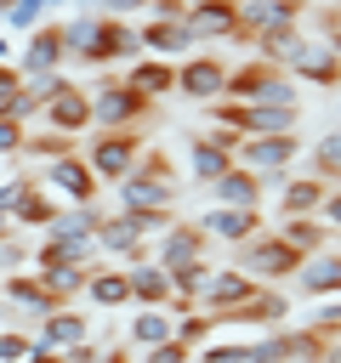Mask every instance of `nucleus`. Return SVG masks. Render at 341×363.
I'll return each instance as SVG.
<instances>
[{
	"label": "nucleus",
	"mask_w": 341,
	"mask_h": 363,
	"mask_svg": "<svg viewBox=\"0 0 341 363\" xmlns=\"http://www.w3.org/2000/svg\"><path fill=\"white\" fill-rule=\"evenodd\" d=\"M239 272H250L256 284H284V278H296L301 272V255L273 233V227H261L250 244H239V261H233Z\"/></svg>",
	"instance_id": "6"
},
{
	"label": "nucleus",
	"mask_w": 341,
	"mask_h": 363,
	"mask_svg": "<svg viewBox=\"0 0 341 363\" xmlns=\"http://www.w3.org/2000/svg\"><path fill=\"white\" fill-rule=\"evenodd\" d=\"M136 34H142V51H148V57H165V62H182V57L199 45L193 28H188V17H182V23H159V17H148Z\"/></svg>",
	"instance_id": "25"
},
{
	"label": "nucleus",
	"mask_w": 341,
	"mask_h": 363,
	"mask_svg": "<svg viewBox=\"0 0 341 363\" xmlns=\"http://www.w3.org/2000/svg\"><path fill=\"white\" fill-rule=\"evenodd\" d=\"M244 363H284V335L278 329H250L244 335Z\"/></svg>",
	"instance_id": "39"
},
{
	"label": "nucleus",
	"mask_w": 341,
	"mask_h": 363,
	"mask_svg": "<svg viewBox=\"0 0 341 363\" xmlns=\"http://www.w3.org/2000/svg\"><path fill=\"white\" fill-rule=\"evenodd\" d=\"M284 74H290V79H307V85H341V57H335L330 40H307V34H301V45H296V57L284 62Z\"/></svg>",
	"instance_id": "17"
},
{
	"label": "nucleus",
	"mask_w": 341,
	"mask_h": 363,
	"mask_svg": "<svg viewBox=\"0 0 341 363\" xmlns=\"http://www.w3.org/2000/svg\"><path fill=\"white\" fill-rule=\"evenodd\" d=\"M63 357H68V363H97V357H102V346H97V340H85V346H74V352H63Z\"/></svg>",
	"instance_id": "52"
},
{
	"label": "nucleus",
	"mask_w": 341,
	"mask_h": 363,
	"mask_svg": "<svg viewBox=\"0 0 341 363\" xmlns=\"http://www.w3.org/2000/svg\"><path fill=\"white\" fill-rule=\"evenodd\" d=\"M125 85L142 91L148 102H159V96L176 91V62H165V57H136V62L125 68Z\"/></svg>",
	"instance_id": "30"
},
{
	"label": "nucleus",
	"mask_w": 341,
	"mask_h": 363,
	"mask_svg": "<svg viewBox=\"0 0 341 363\" xmlns=\"http://www.w3.org/2000/svg\"><path fill=\"white\" fill-rule=\"evenodd\" d=\"M222 323H239V329H284L290 323V295L278 289V284H261L256 295H250V306H239L233 318H222ZM216 323V329H222Z\"/></svg>",
	"instance_id": "19"
},
{
	"label": "nucleus",
	"mask_w": 341,
	"mask_h": 363,
	"mask_svg": "<svg viewBox=\"0 0 341 363\" xmlns=\"http://www.w3.org/2000/svg\"><path fill=\"white\" fill-rule=\"evenodd\" d=\"M28 187H34V170H17V176H6V182H0V216H6V221H11V210L23 204V193H28Z\"/></svg>",
	"instance_id": "42"
},
{
	"label": "nucleus",
	"mask_w": 341,
	"mask_h": 363,
	"mask_svg": "<svg viewBox=\"0 0 341 363\" xmlns=\"http://www.w3.org/2000/svg\"><path fill=\"white\" fill-rule=\"evenodd\" d=\"M142 363H193V346H182V340H165V346L142 352Z\"/></svg>",
	"instance_id": "47"
},
{
	"label": "nucleus",
	"mask_w": 341,
	"mask_h": 363,
	"mask_svg": "<svg viewBox=\"0 0 341 363\" xmlns=\"http://www.w3.org/2000/svg\"><path fill=\"white\" fill-rule=\"evenodd\" d=\"M301 153H307L301 136H244V142L233 147V164H244L250 176H261L267 187H278Z\"/></svg>",
	"instance_id": "4"
},
{
	"label": "nucleus",
	"mask_w": 341,
	"mask_h": 363,
	"mask_svg": "<svg viewBox=\"0 0 341 363\" xmlns=\"http://www.w3.org/2000/svg\"><path fill=\"white\" fill-rule=\"evenodd\" d=\"M261 199H267V182L261 176H250L244 164H233L222 182H210V204H233V210H261Z\"/></svg>",
	"instance_id": "26"
},
{
	"label": "nucleus",
	"mask_w": 341,
	"mask_h": 363,
	"mask_svg": "<svg viewBox=\"0 0 341 363\" xmlns=\"http://www.w3.org/2000/svg\"><path fill=\"white\" fill-rule=\"evenodd\" d=\"M51 363H68V357H51Z\"/></svg>",
	"instance_id": "57"
},
{
	"label": "nucleus",
	"mask_w": 341,
	"mask_h": 363,
	"mask_svg": "<svg viewBox=\"0 0 341 363\" xmlns=\"http://www.w3.org/2000/svg\"><path fill=\"white\" fill-rule=\"evenodd\" d=\"M17 91H23V68H17V62H0V113L11 108Z\"/></svg>",
	"instance_id": "49"
},
{
	"label": "nucleus",
	"mask_w": 341,
	"mask_h": 363,
	"mask_svg": "<svg viewBox=\"0 0 341 363\" xmlns=\"http://www.w3.org/2000/svg\"><path fill=\"white\" fill-rule=\"evenodd\" d=\"M23 136H28V125H17L11 113H0V159H17L23 153Z\"/></svg>",
	"instance_id": "45"
},
{
	"label": "nucleus",
	"mask_w": 341,
	"mask_h": 363,
	"mask_svg": "<svg viewBox=\"0 0 341 363\" xmlns=\"http://www.w3.org/2000/svg\"><path fill=\"white\" fill-rule=\"evenodd\" d=\"M205 250H210V238L199 233V221H170L159 238H148V255L170 272V267H182V261H205Z\"/></svg>",
	"instance_id": "14"
},
{
	"label": "nucleus",
	"mask_w": 341,
	"mask_h": 363,
	"mask_svg": "<svg viewBox=\"0 0 341 363\" xmlns=\"http://www.w3.org/2000/svg\"><path fill=\"white\" fill-rule=\"evenodd\" d=\"M91 40H97V11L63 23V57H68V62H91Z\"/></svg>",
	"instance_id": "37"
},
{
	"label": "nucleus",
	"mask_w": 341,
	"mask_h": 363,
	"mask_svg": "<svg viewBox=\"0 0 341 363\" xmlns=\"http://www.w3.org/2000/svg\"><path fill=\"white\" fill-rule=\"evenodd\" d=\"M28 261H34V250L23 244V233H6V238H0V278H6V272H23Z\"/></svg>",
	"instance_id": "41"
},
{
	"label": "nucleus",
	"mask_w": 341,
	"mask_h": 363,
	"mask_svg": "<svg viewBox=\"0 0 341 363\" xmlns=\"http://www.w3.org/2000/svg\"><path fill=\"white\" fill-rule=\"evenodd\" d=\"M40 108H45V102H40V91H34L28 79H23V91L11 96V108H6V113H11L17 125H34V119H40Z\"/></svg>",
	"instance_id": "43"
},
{
	"label": "nucleus",
	"mask_w": 341,
	"mask_h": 363,
	"mask_svg": "<svg viewBox=\"0 0 341 363\" xmlns=\"http://www.w3.org/2000/svg\"><path fill=\"white\" fill-rule=\"evenodd\" d=\"M261 28H301V0H239V40L250 45Z\"/></svg>",
	"instance_id": "18"
},
{
	"label": "nucleus",
	"mask_w": 341,
	"mask_h": 363,
	"mask_svg": "<svg viewBox=\"0 0 341 363\" xmlns=\"http://www.w3.org/2000/svg\"><path fill=\"white\" fill-rule=\"evenodd\" d=\"M0 301H6V306L17 312V323H28V329L63 306V301H57V295H51V289L34 278V267H23V272H6V278H0Z\"/></svg>",
	"instance_id": "9"
},
{
	"label": "nucleus",
	"mask_w": 341,
	"mask_h": 363,
	"mask_svg": "<svg viewBox=\"0 0 341 363\" xmlns=\"http://www.w3.org/2000/svg\"><path fill=\"white\" fill-rule=\"evenodd\" d=\"M136 57H142V34L131 28V17H97L91 68H108V62H136Z\"/></svg>",
	"instance_id": "12"
},
{
	"label": "nucleus",
	"mask_w": 341,
	"mask_h": 363,
	"mask_svg": "<svg viewBox=\"0 0 341 363\" xmlns=\"http://www.w3.org/2000/svg\"><path fill=\"white\" fill-rule=\"evenodd\" d=\"M74 147H80V136H63V130L40 125V130H28V136H23V153H17V159L40 170V164H51V159H63V153H74Z\"/></svg>",
	"instance_id": "32"
},
{
	"label": "nucleus",
	"mask_w": 341,
	"mask_h": 363,
	"mask_svg": "<svg viewBox=\"0 0 341 363\" xmlns=\"http://www.w3.org/2000/svg\"><path fill=\"white\" fill-rule=\"evenodd\" d=\"M239 142H244V130H227V125H210V130L188 136V176H193L199 187L222 182V176L233 170V147H239Z\"/></svg>",
	"instance_id": "7"
},
{
	"label": "nucleus",
	"mask_w": 341,
	"mask_h": 363,
	"mask_svg": "<svg viewBox=\"0 0 341 363\" xmlns=\"http://www.w3.org/2000/svg\"><path fill=\"white\" fill-rule=\"evenodd\" d=\"M40 125H51V130H63V136H85V130H91V91H85V85H68L63 96H51V102L40 108Z\"/></svg>",
	"instance_id": "22"
},
{
	"label": "nucleus",
	"mask_w": 341,
	"mask_h": 363,
	"mask_svg": "<svg viewBox=\"0 0 341 363\" xmlns=\"http://www.w3.org/2000/svg\"><path fill=\"white\" fill-rule=\"evenodd\" d=\"M68 57H63V28H28V40L17 45V68L23 79H40V74H57Z\"/></svg>",
	"instance_id": "21"
},
{
	"label": "nucleus",
	"mask_w": 341,
	"mask_h": 363,
	"mask_svg": "<svg viewBox=\"0 0 341 363\" xmlns=\"http://www.w3.org/2000/svg\"><path fill=\"white\" fill-rule=\"evenodd\" d=\"M199 233H205L210 244H227V250H239V244H250V238L261 233V210H233V204H210V210L199 216Z\"/></svg>",
	"instance_id": "13"
},
{
	"label": "nucleus",
	"mask_w": 341,
	"mask_h": 363,
	"mask_svg": "<svg viewBox=\"0 0 341 363\" xmlns=\"http://www.w3.org/2000/svg\"><path fill=\"white\" fill-rule=\"evenodd\" d=\"M28 335H34V352L63 357V352H74V346H85V340H91V318H85L80 306H57V312H51V318H40Z\"/></svg>",
	"instance_id": "10"
},
{
	"label": "nucleus",
	"mask_w": 341,
	"mask_h": 363,
	"mask_svg": "<svg viewBox=\"0 0 341 363\" xmlns=\"http://www.w3.org/2000/svg\"><path fill=\"white\" fill-rule=\"evenodd\" d=\"M80 153H85V164H91L97 182H125L148 147H142V130H97Z\"/></svg>",
	"instance_id": "3"
},
{
	"label": "nucleus",
	"mask_w": 341,
	"mask_h": 363,
	"mask_svg": "<svg viewBox=\"0 0 341 363\" xmlns=\"http://www.w3.org/2000/svg\"><path fill=\"white\" fill-rule=\"evenodd\" d=\"M97 250H102V261L131 267V261H142V255H148V238L136 233L131 210H114V216H102V227H97Z\"/></svg>",
	"instance_id": "16"
},
{
	"label": "nucleus",
	"mask_w": 341,
	"mask_h": 363,
	"mask_svg": "<svg viewBox=\"0 0 341 363\" xmlns=\"http://www.w3.org/2000/svg\"><path fill=\"white\" fill-rule=\"evenodd\" d=\"M318 363H341V335H330V340H324V357H318Z\"/></svg>",
	"instance_id": "53"
},
{
	"label": "nucleus",
	"mask_w": 341,
	"mask_h": 363,
	"mask_svg": "<svg viewBox=\"0 0 341 363\" xmlns=\"http://www.w3.org/2000/svg\"><path fill=\"white\" fill-rule=\"evenodd\" d=\"M131 221H136V233H142V238H159L176 216H170V210H131Z\"/></svg>",
	"instance_id": "46"
},
{
	"label": "nucleus",
	"mask_w": 341,
	"mask_h": 363,
	"mask_svg": "<svg viewBox=\"0 0 341 363\" xmlns=\"http://www.w3.org/2000/svg\"><path fill=\"white\" fill-rule=\"evenodd\" d=\"M170 318H176V340H182V346H193V352L216 335V318H210L205 306H193V312H170Z\"/></svg>",
	"instance_id": "38"
},
{
	"label": "nucleus",
	"mask_w": 341,
	"mask_h": 363,
	"mask_svg": "<svg viewBox=\"0 0 341 363\" xmlns=\"http://www.w3.org/2000/svg\"><path fill=\"white\" fill-rule=\"evenodd\" d=\"M97 363H142V357H136V352L119 340V346H102V357H97Z\"/></svg>",
	"instance_id": "51"
},
{
	"label": "nucleus",
	"mask_w": 341,
	"mask_h": 363,
	"mask_svg": "<svg viewBox=\"0 0 341 363\" xmlns=\"http://www.w3.org/2000/svg\"><path fill=\"white\" fill-rule=\"evenodd\" d=\"M261 284L250 278V272H239V267H222V272H210V284H205V295H199V306L222 323V318H233L239 306H250V295H256Z\"/></svg>",
	"instance_id": "11"
},
{
	"label": "nucleus",
	"mask_w": 341,
	"mask_h": 363,
	"mask_svg": "<svg viewBox=\"0 0 341 363\" xmlns=\"http://www.w3.org/2000/svg\"><path fill=\"white\" fill-rule=\"evenodd\" d=\"M307 170L318 176V182H341V130H330V136H318L313 147H307Z\"/></svg>",
	"instance_id": "36"
},
{
	"label": "nucleus",
	"mask_w": 341,
	"mask_h": 363,
	"mask_svg": "<svg viewBox=\"0 0 341 363\" xmlns=\"http://www.w3.org/2000/svg\"><path fill=\"white\" fill-rule=\"evenodd\" d=\"M284 363H318L324 357V335L313 323H284Z\"/></svg>",
	"instance_id": "34"
},
{
	"label": "nucleus",
	"mask_w": 341,
	"mask_h": 363,
	"mask_svg": "<svg viewBox=\"0 0 341 363\" xmlns=\"http://www.w3.org/2000/svg\"><path fill=\"white\" fill-rule=\"evenodd\" d=\"M273 193H278V216H318V204H324L330 182H318V176L307 170V176H284Z\"/></svg>",
	"instance_id": "27"
},
{
	"label": "nucleus",
	"mask_w": 341,
	"mask_h": 363,
	"mask_svg": "<svg viewBox=\"0 0 341 363\" xmlns=\"http://www.w3.org/2000/svg\"><path fill=\"white\" fill-rule=\"evenodd\" d=\"M250 45H256V57H261V62L284 68V62L296 57V45H301V28H261V34L250 40Z\"/></svg>",
	"instance_id": "35"
},
{
	"label": "nucleus",
	"mask_w": 341,
	"mask_h": 363,
	"mask_svg": "<svg viewBox=\"0 0 341 363\" xmlns=\"http://www.w3.org/2000/svg\"><path fill=\"white\" fill-rule=\"evenodd\" d=\"M188 6H199V0H188Z\"/></svg>",
	"instance_id": "58"
},
{
	"label": "nucleus",
	"mask_w": 341,
	"mask_h": 363,
	"mask_svg": "<svg viewBox=\"0 0 341 363\" xmlns=\"http://www.w3.org/2000/svg\"><path fill=\"white\" fill-rule=\"evenodd\" d=\"M125 272H131V306H170V272L153 255L131 261Z\"/></svg>",
	"instance_id": "29"
},
{
	"label": "nucleus",
	"mask_w": 341,
	"mask_h": 363,
	"mask_svg": "<svg viewBox=\"0 0 341 363\" xmlns=\"http://www.w3.org/2000/svg\"><path fill=\"white\" fill-rule=\"evenodd\" d=\"M330 45H335V57H341V34H330Z\"/></svg>",
	"instance_id": "55"
},
{
	"label": "nucleus",
	"mask_w": 341,
	"mask_h": 363,
	"mask_svg": "<svg viewBox=\"0 0 341 363\" xmlns=\"http://www.w3.org/2000/svg\"><path fill=\"white\" fill-rule=\"evenodd\" d=\"M6 11H11V0H0V17H6Z\"/></svg>",
	"instance_id": "56"
},
{
	"label": "nucleus",
	"mask_w": 341,
	"mask_h": 363,
	"mask_svg": "<svg viewBox=\"0 0 341 363\" xmlns=\"http://www.w3.org/2000/svg\"><path fill=\"white\" fill-rule=\"evenodd\" d=\"M28 267H34V278H40L63 306H80V301H85V272H91V267H74V261H28Z\"/></svg>",
	"instance_id": "28"
},
{
	"label": "nucleus",
	"mask_w": 341,
	"mask_h": 363,
	"mask_svg": "<svg viewBox=\"0 0 341 363\" xmlns=\"http://www.w3.org/2000/svg\"><path fill=\"white\" fill-rule=\"evenodd\" d=\"M57 210H63V204H57V199H51V193H45V187L34 182V187L23 193V204L11 210V227H17V233H23V227H28V233H45Z\"/></svg>",
	"instance_id": "33"
},
{
	"label": "nucleus",
	"mask_w": 341,
	"mask_h": 363,
	"mask_svg": "<svg viewBox=\"0 0 341 363\" xmlns=\"http://www.w3.org/2000/svg\"><path fill=\"white\" fill-rule=\"evenodd\" d=\"M119 210H170L176 204V170L165 153H142L125 182H114Z\"/></svg>",
	"instance_id": "1"
},
{
	"label": "nucleus",
	"mask_w": 341,
	"mask_h": 363,
	"mask_svg": "<svg viewBox=\"0 0 341 363\" xmlns=\"http://www.w3.org/2000/svg\"><path fill=\"white\" fill-rule=\"evenodd\" d=\"M307 323H313L324 340L341 335V295H335V301H313V318H307Z\"/></svg>",
	"instance_id": "44"
},
{
	"label": "nucleus",
	"mask_w": 341,
	"mask_h": 363,
	"mask_svg": "<svg viewBox=\"0 0 341 363\" xmlns=\"http://www.w3.org/2000/svg\"><path fill=\"white\" fill-rule=\"evenodd\" d=\"M148 113H153V102H148L142 91H131L125 74H119V79L108 74V79L91 85V125H97V130H136Z\"/></svg>",
	"instance_id": "2"
},
{
	"label": "nucleus",
	"mask_w": 341,
	"mask_h": 363,
	"mask_svg": "<svg viewBox=\"0 0 341 363\" xmlns=\"http://www.w3.org/2000/svg\"><path fill=\"white\" fill-rule=\"evenodd\" d=\"M97 17H131V11H148V0H91Z\"/></svg>",
	"instance_id": "50"
},
{
	"label": "nucleus",
	"mask_w": 341,
	"mask_h": 363,
	"mask_svg": "<svg viewBox=\"0 0 341 363\" xmlns=\"http://www.w3.org/2000/svg\"><path fill=\"white\" fill-rule=\"evenodd\" d=\"M188 28L193 40H239V0H199L188 6Z\"/></svg>",
	"instance_id": "24"
},
{
	"label": "nucleus",
	"mask_w": 341,
	"mask_h": 363,
	"mask_svg": "<svg viewBox=\"0 0 341 363\" xmlns=\"http://www.w3.org/2000/svg\"><path fill=\"white\" fill-rule=\"evenodd\" d=\"M176 91L188 96V102H222L227 96V62L222 57H210V51H193V57H182L176 62Z\"/></svg>",
	"instance_id": "8"
},
{
	"label": "nucleus",
	"mask_w": 341,
	"mask_h": 363,
	"mask_svg": "<svg viewBox=\"0 0 341 363\" xmlns=\"http://www.w3.org/2000/svg\"><path fill=\"white\" fill-rule=\"evenodd\" d=\"M85 306L91 312H131V272L119 261H97L85 272Z\"/></svg>",
	"instance_id": "15"
},
{
	"label": "nucleus",
	"mask_w": 341,
	"mask_h": 363,
	"mask_svg": "<svg viewBox=\"0 0 341 363\" xmlns=\"http://www.w3.org/2000/svg\"><path fill=\"white\" fill-rule=\"evenodd\" d=\"M307 301H335L341 295V250H318V255H307L301 261V272L290 278Z\"/></svg>",
	"instance_id": "23"
},
{
	"label": "nucleus",
	"mask_w": 341,
	"mask_h": 363,
	"mask_svg": "<svg viewBox=\"0 0 341 363\" xmlns=\"http://www.w3.org/2000/svg\"><path fill=\"white\" fill-rule=\"evenodd\" d=\"M6 233H17V227H11V221H6V216H0V238H6Z\"/></svg>",
	"instance_id": "54"
},
{
	"label": "nucleus",
	"mask_w": 341,
	"mask_h": 363,
	"mask_svg": "<svg viewBox=\"0 0 341 363\" xmlns=\"http://www.w3.org/2000/svg\"><path fill=\"white\" fill-rule=\"evenodd\" d=\"M165 340H176L170 306H131V318H125V346L142 357V352H153V346H165Z\"/></svg>",
	"instance_id": "20"
},
{
	"label": "nucleus",
	"mask_w": 341,
	"mask_h": 363,
	"mask_svg": "<svg viewBox=\"0 0 341 363\" xmlns=\"http://www.w3.org/2000/svg\"><path fill=\"white\" fill-rule=\"evenodd\" d=\"M273 233H278V238H284L301 261H307V255H318V250H330V227H324L318 216H284Z\"/></svg>",
	"instance_id": "31"
},
{
	"label": "nucleus",
	"mask_w": 341,
	"mask_h": 363,
	"mask_svg": "<svg viewBox=\"0 0 341 363\" xmlns=\"http://www.w3.org/2000/svg\"><path fill=\"white\" fill-rule=\"evenodd\" d=\"M34 182L63 204V210H74V204H97V176H91V164H85V153L74 147V153H63V159H51V164H40L34 170Z\"/></svg>",
	"instance_id": "5"
},
{
	"label": "nucleus",
	"mask_w": 341,
	"mask_h": 363,
	"mask_svg": "<svg viewBox=\"0 0 341 363\" xmlns=\"http://www.w3.org/2000/svg\"><path fill=\"white\" fill-rule=\"evenodd\" d=\"M34 352V335L23 323H0V363H23Z\"/></svg>",
	"instance_id": "40"
},
{
	"label": "nucleus",
	"mask_w": 341,
	"mask_h": 363,
	"mask_svg": "<svg viewBox=\"0 0 341 363\" xmlns=\"http://www.w3.org/2000/svg\"><path fill=\"white\" fill-rule=\"evenodd\" d=\"M318 221L330 227V238H341V182L324 193V204H318Z\"/></svg>",
	"instance_id": "48"
}]
</instances>
